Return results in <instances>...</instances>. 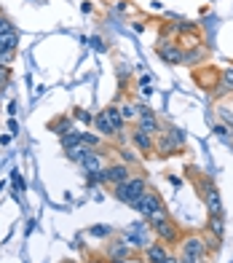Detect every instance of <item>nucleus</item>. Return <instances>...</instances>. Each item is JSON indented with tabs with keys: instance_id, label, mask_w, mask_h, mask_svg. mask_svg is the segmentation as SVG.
Returning <instances> with one entry per match:
<instances>
[{
	"instance_id": "18",
	"label": "nucleus",
	"mask_w": 233,
	"mask_h": 263,
	"mask_svg": "<svg viewBox=\"0 0 233 263\" xmlns=\"http://www.w3.org/2000/svg\"><path fill=\"white\" fill-rule=\"evenodd\" d=\"M49 129L56 132L59 137H65V135H70V132H75V121H73V116H59L49 124Z\"/></svg>"
},
{
	"instance_id": "28",
	"label": "nucleus",
	"mask_w": 233,
	"mask_h": 263,
	"mask_svg": "<svg viewBox=\"0 0 233 263\" xmlns=\"http://www.w3.org/2000/svg\"><path fill=\"white\" fill-rule=\"evenodd\" d=\"M8 86H11V67L0 65V91H6Z\"/></svg>"
},
{
	"instance_id": "13",
	"label": "nucleus",
	"mask_w": 233,
	"mask_h": 263,
	"mask_svg": "<svg viewBox=\"0 0 233 263\" xmlns=\"http://www.w3.org/2000/svg\"><path fill=\"white\" fill-rule=\"evenodd\" d=\"M206 59V46L196 43V46H182V65L185 67H201Z\"/></svg>"
},
{
	"instance_id": "8",
	"label": "nucleus",
	"mask_w": 233,
	"mask_h": 263,
	"mask_svg": "<svg viewBox=\"0 0 233 263\" xmlns=\"http://www.w3.org/2000/svg\"><path fill=\"white\" fill-rule=\"evenodd\" d=\"M123 239L129 242V247L132 250H145L153 239H150V226L145 223V220H137V223H132L129 229L123 231Z\"/></svg>"
},
{
	"instance_id": "4",
	"label": "nucleus",
	"mask_w": 233,
	"mask_h": 263,
	"mask_svg": "<svg viewBox=\"0 0 233 263\" xmlns=\"http://www.w3.org/2000/svg\"><path fill=\"white\" fill-rule=\"evenodd\" d=\"M132 175H134V172H132L129 164L113 161V164H104V170H102L89 185H118V183H123V180H129Z\"/></svg>"
},
{
	"instance_id": "33",
	"label": "nucleus",
	"mask_w": 233,
	"mask_h": 263,
	"mask_svg": "<svg viewBox=\"0 0 233 263\" xmlns=\"http://www.w3.org/2000/svg\"><path fill=\"white\" fill-rule=\"evenodd\" d=\"M89 43H91V46H94V49H97V51H108V43H104V41L99 38V35H94V38H89Z\"/></svg>"
},
{
	"instance_id": "31",
	"label": "nucleus",
	"mask_w": 233,
	"mask_h": 263,
	"mask_svg": "<svg viewBox=\"0 0 233 263\" xmlns=\"http://www.w3.org/2000/svg\"><path fill=\"white\" fill-rule=\"evenodd\" d=\"M132 76V70H129V65H118V81H121V86H126V78Z\"/></svg>"
},
{
	"instance_id": "24",
	"label": "nucleus",
	"mask_w": 233,
	"mask_h": 263,
	"mask_svg": "<svg viewBox=\"0 0 233 263\" xmlns=\"http://www.w3.org/2000/svg\"><path fill=\"white\" fill-rule=\"evenodd\" d=\"M209 234L212 236H217V239H223V218H220V215H212V218H209Z\"/></svg>"
},
{
	"instance_id": "38",
	"label": "nucleus",
	"mask_w": 233,
	"mask_h": 263,
	"mask_svg": "<svg viewBox=\"0 0 233 263\" xmlns=\"http://www.w3.org/2000/svg\"><path fill=\"white\" fill-rule=\"evenodd\" d=\"M80 11H83V14H91V11H94V6H91V3H83V6H80Z\"/></svg>"
},
{
	"instance_id": "21",
	"label": "nucleus",
	"mask_w": 233,
	"mask_h": 263,
	"mask_svg": "<svg viewBox=\"0 0 233 263\" xmlns=\"http://www.w3.org/2000/svg\"><path fill=\"white\" fill-rule=\"evenodd\" d=\"M94 129L99 132V137H115V132H113V126L108 124V118H104L102 110L94 116Z\"/></svg>"
},
{
	"instance_id": "23",
	"label": "nucleus",
	"mask_w": 233,
	"mask_h": 263,
	"mask_svg": "<svg viewBox=\"0 0 233 263\" xmlns=\"http://www.w3.org/2000/svg\"><path fill=\"white\" fill-rule=\"evenodd\" d=\"M118 110H121V116H123V121L129 124V121H137V105L134 102H123V105H118Z\"/></svg>"
},
{
	"instance_id": "19",
	"label": "nucleus",
	"mask_w": 233,
	"mask_h": 263,
	"mask_svg": "<svg viewBox=\"0 0 233 263\" xmlns=\"http://www.w3.org/2000/svg\"><path fill=\"white\" fill-rule=\"evenodd\" d=\"M16 49H19V32H16V27L0 32V54H3V51H16Z\"/></svg>"
},
{
	"instance_id": "36",
	"label": "nucleus",
	"mask_w": 233,
	"mask_h": 263,
	"mask_svg": "<svg viewBox=\"0 0 233 263\" xmlns=\"http://www.w3.org/2000/svg\"><path fill=\"white\" fill-rule=\"evenodd\" d=\"M142 86H153V78H150L147 73H142V78H139V89Z\"/></svg>"
},
{
	"instance_id": "34",
	"label": "nucleus",
	"mask_w": 233,
	"mask_h": 263,
	"mask_svg": "<svg viewBox=\"0 0 233 263\" xmlns=\"http://www.w3.org/2000/svg\"><path fill=\"white\" fill-rule=\"evenodd\" d=\"M177 263H206V260H201V258H193V255H185V253H180V255H177Z\"/></svg>"
},
{
	"instance_id": "35",
	"label": "nucleus",
	"mask_w": 233,
	"mask_h": 263,
	"mask_svg": "<svg viewBox=\"0 0 233 263\" xmlns=\"http://www.w3.org/2000/svg\"><path fill=\"white\" fill-rule=\"evenodd\" d=\"M11 27H14V25H11L8 16L3 14V11H0V32H6V30H11Z\"/></svg>"
},
{
	"instance_id": "26",
	"label": "nucleus",
	"mask_w": 233,
	"mask_h": 263,
	"mask_svg": "<svg viewBox=\"0 0 233 263\" xmlns=\"http://www.w3.org/2000/svg\"><path fill=\"white\" fill-rule=\"evenodd\" d=\"M73 121H80V124H94V116H91L89 110H83V107H75L73 110Z\"/></svg>"
},
{
	"instance_id": "1",
	"label": "nucleus",
	"mask_w": 233,
	"mask_h": 263,
	"mask_svg": "<svg viewBox=\"0 0 233 263\" xmlns=\"http://www.w3.org/2000/svg\"><path fill=\"white\" fill-rule=\"evenodd\" d=\"M188 145V137L180 126H172V124H164L161 135L156 137V156L158 159H169V156H177V153L185 151Z\"/></svg>"
},
{
	"instance_id": "29",
	"label": "nucleus",
	"mask_w": 233,
	"mask_h": 263,
	"mask_svg": "<svg viewBox=\"0 0 233 263\" xmlns=\"http://www.w3.org/2000/svg\"><path fill=\"white\" fill-rule=\"evenodd\" d=\"M73 145H80V135H78V132H70V135L62 137V151L73 148Z\"/></svg>"
},
{
	"instance_id": "15",
	"label": "nucleus",
	"mask_w": 233,
	"mask_h": 263,
	"mask_svg": "<svg viewBox=\"0 0 233 263\" xmlns=\"http://www.w3.org/2000/svg\"><path fill=\"white\" fill-rule=\"evenodd\" d=\"M102 113H104V118H108V124L113 126V132H115V135H123L126 121H123V116H121V110H118V105H108Z\"/></svg>"
},
{
	"instance_id": "5",
	"label": "nucleus",
	"mask_w": 233,
	"mask_h": 263,
	"mask_svg": "<svg viewBox=\"0 0 233 263\" xmlns=\"http://www.w3.org/2000/svg\"><path fill=\"white\" fill-rule=\"evenodd\" d=\"M134 126L142 129V132H147L150 137H158L161 129H164V121L156 116V110H150L147 105L139 102V105H137V121H134Z\"/></svg>"
},
{
	"instance_id": "20",
	"label": "nucleus",
	"mask_w": 233,
	"mask_h": 263,
	"mask_svg": "<svg viewBox=\"0 0 233 263\" xmlns=\"http://www.w3.org/2000/svg\"><path fill=\"white\" fill-rule=\"evenodd\" d=\"M196 81L201 83V89H209V91H212V89H217V81H220V73H217L215 67H206L204 73H196Z\"/></svg>"
},
{
	"instance_id": "30",
	"label": "nucleus",
	"mask_w": 233,
	"mask_h": 263,
	"mask_svg": "<svg viewBox=\"0 0 233 263\" xmlns=\"http://www.w3.org/2000/svg\"><path fill=\"white\" fill-rule=\"evenodd\" d=\"M215 135H217L220 140H225V142H230V129H228L225 124H215Z\"/></svg>"
},
{
	"instance_id": "22",
	"label": "nucleus",
	"mask_w": 233,
	"mask_h": 263,
	"mask_svg": "<svg viewBox=\"0 0 233 263\" xmlns=\"http://www.w3.org/2000/svg\"><path fill=\"white\" fill-rule=\"evenodd\" d=\"M118 161L129 164V166H137V164H139V156H137L132 148H118Z\"/></svg>"
},
{
	"instance_id": "6",
	"label": "nucleus",
	"mask_w": 233,
	"mask_h": 263,
	"mask_svg": "<svg viewBox=\"0 0 233 263\" xmlns=\"http://www.w3.org/2000/svg\"><path fill=\"white\" fill-rule=\"evenodd\" d=\"M156 54L164 65H182V46L177 38H158V46H156Z\"/></svg>"
},
{
	"instance_id": "9",
	"label": "nucleus",
	"mask_w": 233,
	"mask_h": 263,
	"mask_svg": "<svg viewBox=\"0 0 233 263\" xmlns=\"http://www.w3.org/2000/svg\"><path fill=\"white\" fill-rule=\"evenodd\" d=\"M180 253L193 255V258H201V260H206L209 255H212V253H209V247H206V239L199 236V234L182 236V239H180Z\"/></svg>"
},
{
	"instance_id": "25",
	"label": "nucleus",
	"mask_w": 233,
	"mask_h": 263,
	"mask_svg": "<svg viewBox=\"0 0 233 263\" xmlns=\"http://www.w3.org/2000/svg\"><path fill=\"white\" fill-rule=\"evenodd\" d=\"M78 135H80V142H83L86 148H99L102 145V137L91 135V132H78Z\"/></svg>"
},
{
	"instance_id": "17",
	"label": "nucleus",
	"mask_w": 233,
	"mask_h": 263,
	"mask_svg": "<svg viewBox=\"0 0 233 263\" xmlns=\"http://www.w3.org/2000/svg\"><path fill=\"white\" fill-rule=\"evenodd\" d=\"M223 94H233V65L225 67L223 73H220L217 89H215V97H223Z\"/></svg>"
},
{
	"instance_id": "27",
	"label": "nucleus",
	"mask_w": 233,
	"mask_h": 263,
	"mask_svg": "<svg viewBox=\"0 0 233 263\" xmlns=\"http://www.w3.org/2000/svg\"><path fill=\"white\" fill-rule=\"evenodd\" d=\"M89 234L91 236H99V239H110L113 236V229H110V226H91Z\"/></svg>"
},
{
	"instance_id": "14",
	"label": "nucleus",
	"mask_w": 233,
	"mask_h": 263,
	"mask_svg": "<svg viewBox=\"0 0 233 263\" xmlns=\"http://www.w3.org/2000/svg\"><path fill=\"white\" fill-rule=\"evenodd\" d=\"M201 194H204V201H206L209 212H212V215H223V201H220V194H217V188L209 180L201 183Z\"/></svg>"
},
{
	"instance_id": "7",
	"label": "nucleus",
	"mask_w": 233,
	"mask_h": 263,
	"mask_svg": "<svg viewBox=\"0 0 233 263\" xmlns=\"http://www.w3.org/2000/svg\"><path fill=\"white\" fill-rule=\"evenodd\" d=\"M132 210H137L139 215H142V220H147L150 215H156V212H161V210H166V204H164V199H161L156 191H150V188H147L145 194L132 204Z\"/></svg>"
},
{
	"instance_id": "16",
	"label": "nucleus",
	"mask_w": 233,
	"mask_h": 263,
	"mask_svg": "<svg viewBox=\"0 0 233 263\" xmlns=\"http://www.w3.org/2000/svg\"><path fill=\"white\" fill-rule=\"evenodd\" d=\"M166 255H169V247H166L164 242H158V239H156V242H150V245L145 247V258H147V263H161Z\"/></svg>"
},
{
	"instance_id": "2",
	"label": "nucleus",
	"mask_w": 233,
	"mask_h": 263,
	"mask_svg": "<svg viewBox=\"0 0 233 263\" xmlns=\"http://www.w3.org/2000/svg\"><path fill=\"white\" fill-rule=\"evenodd\" d=\"M145 223L150 226V231H153V236L158 239V242H164L166 247H169V245H177L180 239H182L180 226L172 220L169 210H161V212H156V215H150V218H147Z\"/></svg>"
},
{
	"instance_id": "12",
	"label": "nucleus",
	"mask_w": 233,
	"mask_h": 263,
	"mask_svg": "<svg viewBox=\"0 0 233 263\" xmlns=\"http://www.w3.org/2000/svg\"><path fill=\"white\" fill-rule=\"evenodd\" d=\"M129 140H132V145L142 153V156H156V137H150L147 132H142V129H132V135H129Z\"/></svg>"
},
{
	"instance_id": "10",
	"label": "nucleus",
	"mask_w": 233,
	"mask_h": 263,
	"mask_svg": "<svg viewBox=\"0 0 233 263\" xmlns=\"http://www.w3.org/2000/svg\"><path fill=\"white\" fill-rule=\"evenodd\" d=\"M104 255H108L110 263H123L134 255V250L129 247V242H126L123 236H110L108 247H104Z\"/></svg>"
},
{
	"instance_id": "39",
	"label": "nucleus",
	"mask_w": 233,
	"mask_h": 263,
	"mask_svg": "<svg viewBox=\"0 0 233 263\" xmlns=\"http://www.w3.org/2000/svg\"><path fill=\"white\" fill-rule=\"evenodd\" d=\"M161 263H177V258H174V255H166V258L161 260Z\"/></svg>"
},
{
	"instance_id": "37",
	"label": "nucleus",
	"mask_w": 233,
	"mask_h": 263,
	"mask_svg": "<svg viewBox=\"0 0 233 263\" xmlns=\"http://www.w3.org/2000/svg\"><path fill=\"white\" fill-rule=\"evenodd\" d=\"M14 188L19 191V188H25V180L19 177V172H14Z\"/></svg>"
},
{
	"instance_id": "3",
	"label": "nucleus",
	"mask_w": 233,
	"mask_h": 263,
	"mask_svg": "<svg viewBox=\"0 0 233 263\" xmlns=\"http://www.w3.org/2000/svg\"><path fill=\"white\" fill-rule=\"evenodd\" d=\"M147 191V177L145 175H132L129 180H123L118 185H113V196L121 201V204H134V201L139 199Z\"/></svg>"
},
{
	"instance_id": "11",
	"label": "nucleus",
	"mask_w": 233,
	"mask_h": 263,
	"mask_svg": "<svg viewBox=\"0 0 233 263\" xmlns=\"http://www.w3.org/2000/svg\"><path fill=\"white\" fill-rule=\"evenodd\" d=\"M80 164V170H83V175H86V183H91L94 177L104 170V159H102V151L99 148H94V151H89L83 159L78 161Z\"/></svg>"
},
{
	"instance_id": "32",
	"label": "nucleus",
	"mask_w": 233,
	"mask_h": 263,
	"mask_svg": "<svg viewBox=\"0 0 233 263\" xmlns=\"http://www.w3.org/2000/svg\"><path fill=\"white\" fill-rule=\"evenodd\" d=\"M14 59H16V51H3V54H0V65H14Z\"/></svg>"
}]
</instances>
